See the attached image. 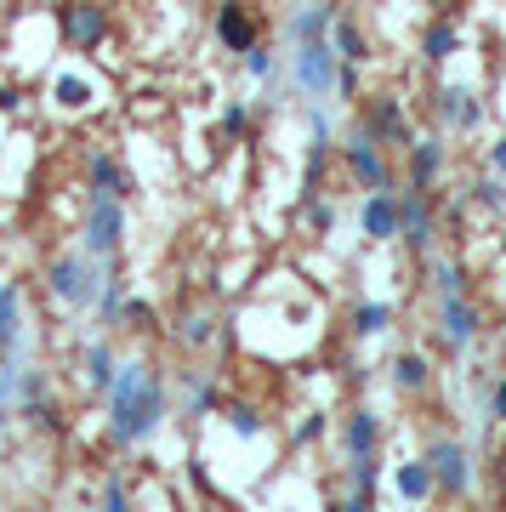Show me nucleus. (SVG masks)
Returning <instances> with one entry per match:
<instances>
[{
	"instance_id": "obj_30",
	"label": "nucleus",
	"mask_w": 506,
	"mask_h": 512,
	"mask_svg": "<svg viewBox=\"0 0 506 512\" xmlns=\"http://www.w3.org/2000/svg\"><path fill=\"white\" fill-rule=\"evenodd\" d=\"M330 40H336V52H342L347 63H364V57H370V40H364V29H359L353 18H336Z\"/></svg>"
},
{
	"instance_id": "obj_29",
	"label": "nucleus",
	"mask_w": 506,
	"mask_h": 512,
	"mask_svg": "<svg viewBox=\"0 0 506 512\" xmlns=\"http://www.w3.org/2000/svg\"><path fill=\"white\" fill-rule=\"evenodd\" d=\"M222 421H228V433H234V439H262V433H268V416H262L256 404H228Z\"/></svg>"
},
{
	"instance_id": "obj_9",
	"label": "nucleus",
	"mask_w": 506,
	"mask_h": 512,
	"mask_svg": "<svg viewBox=\"0 0 506 512\" xmlns=\"http://www.w3.org/2000/svg\"><path fill=\"white\" fill-rule=\"evenodd\" d=\"M478 330H484V319H478V302L472 296H438V342L444 348L467 353L478 342Z\"/></svg>"
},
{
	"instance_id": "obj_20",
	"label": "nucleus",
	"mask_w": 506,
	"mask_h": 512,
	"mask_svg": "<svg viewBox=\"0 0 506 512\" xmlns=\"http://www.w3.org/2000/svg\"><path fill=\"white\" fill-rule=\"evenodd\" d=\"M52 103L63 114H80V109H91V103H97V86H91L80 69H57L52 74Z\"/></svg>"
},
{
	"instance_id": "obj_24",
	"label": "nucleus",
	"mask_w": 506,
	"mask_h": 512,
	"mask_svg": "<svg viewBox=\"0 0 506 512\" xmlns=\"http://www.w3.org/2000/svg\"><path fill=\"white\" fill-rule=\"evenodd\" d=\"M86 171H91V188H103V194H120V200H131V177L120 171V160H114V154H91Z\"/></svg>"
},
{
	"instance_id": "obj_34",
	"label": "nucleus",
	"mask_w": 506,
	"mask_h": 512,
	"mask_svg": "<svg viewBox=\"0 0 506 512\" xmlns=\"http://www.w3.org/2000/svg\"><path fill=\"white\" fill-rule=\"evenodd\" d=\"M302 222H308L313 234H330V228H336V205H330L325 194L313 188V194H308V211H302Z\"/></svg>"
},
{
	"instance_id": "obj_23",
	"label": "nucleus",
	"mask_w": 506,
	"mask_h": 512,
	"mask_svg": "<svg viewBox=\"0 0 506 512\" xmlns=\"http://www.w3.org/2000/svg\"><path fill=\"white\" fill-rule=\"evenodd\" d=\"M427 382H433L427 353H398V359H393V387H398V393H427Z\"/></svg>"
},
{
	"instance_id": "obj_28",
	"label": "nucleus",
	"mask_w": 506,
	"mask_h": 512,
	"mask_svg": "<svg viewBox=\"0 0 506 512\" xmlns=\"http://www.w3.org/2000/svg\"><path fill=\"white\" fill-rule=\"evenodd\" d=\"M347 325H353V336H381L393 325V302H353Z\"/></svg>"
},
{
	"instance_id": "obj_21",
	"label": "nucleus",
	"mask_w": 506,
	"mask_h": 512,
	"mask_svg": "<svg viewBox=\"0 0 506 512\" xmlns=\"http://www.w3.org/2000/svg\"><path fill=\"white\" fill-rule=\"evenodd\" d=\"M381 450V416L376 410H353V416H347V461H359V456H376Z\"/></svg>"
},
{
	"instance_id": "obj_33",
	"label": "nucleus",
	"mask_w": 506,
	"mask_h": 512,
	"mask_svg": "<svg viewBox=\"0 0 506 512\" xmlns=\"http://www.w3.org/2000/svg\"><path fill=\"white\" fill-rule=\"evenodd\" d=\"M23 421H29V427H40V433H52V439H63V433H69V416H63V410H57L52 399H40Z\"/></svg>"
},
{
	"instance_id": "obj_2",
	"label": "nucleus",
	"mask_w": 506,
	"mask_h": 512,
	"mask_svg": "<svg viewBox=\"0 0 506 512\" xmlns=\"http://www.w3.org/2000/svg\"><path fill=\"white\" fill-rule=\"evenodd\" d=\"M109 274H114V262H97L86 245H74V251H63L52 268H46V291H52L69 313H97V302L109 291Z\"/></svg>"
},
{
	"instance_id": "obj_25",
	"label": "nucleus",
	"mask_w": 506,
	"mask_h": 512,
	"mask_svg": "<svg viewBox=\"0 0 506 512\" xmlns=\"http://www.w3.org/2000/svg\"><path fill=\"white\" fill-rule=\"evenodd\" d=\"M40 399H52V376L35 370V365H23L18 370V399H12V416H29Z\"/></svg>"
},
{
	"instance_id": "obj_39",
	"label": "nucleus",
	"mask_w": 506,
	"mask_h": 512,
	"mask_svg": "<svg viewBox=\"0 0 506 512\" xmlns=\"http://www.w3.org/2000/svg\"><path fill=\"white\" fill-rule=\"evenodd\" d=\"M336 103H359V63L342 57V74H336Z\"/></svg>"
},
{
	"instance_id": "obj_1",
	"label": "nucleus",
	"mask_w": 506,
	"mask_h": 512,
	"mask_svg": "<svg viewBox=\"0 0 506 512\" xmlns=\"http://www.w3.org/2000/svg\"><path fill=\"white\" fill-rule=\"evenodd\" d=\"M171 416V393L165 376L148 359H126L109 387V444L114 450H143Z\"/></svg>"
},
{
	"instance_id": "obj_31",
	"label": "nucleus",
	"mask_w": 506,
	"mask_h": 512,
	"mask_svg": "<svg viewBox=\"0 0 506 512\" xmlns=\"http://www.w3.org/2000/svg\"><path fill=\"white\" fill-rule=\"evenodd\" d=\"M177 342L182 348H211V342H217V319H211V313H188V319H182L177 325Z\"/></svg>"
},
{
	"instance_id": "obj_35",
	"label": "nucleus",
	"mask_w": 506,
	"mask_h": 512,
	"mask_svg": "<svg viewBox=\"0 0 506 512\" xmlns=\"http://www.w3.org/2000/svg\"><path fill=\"white\" fill-rule=\"evenodd\" d=\"M154 319H160V313L148 308L143 296H126V319H120V330H154Z\"/></svg>"
},
{
	"instance_id": "obj_45",
	"label": "nucleus",
	"mask_w": 506,
	"mask_h": 512,
	"mask_svg": "<svg viewBox=\"0 0 506 512\" xmlns=\"http://www.w3.org/2000/svg\"><path fill=\"white\" fill-rule=\"evenodd\" d=\"M501 256H506V245H501Z\"/></svg>"
},
{
	"instance_id": "obj_44",
	"label": "nucleus",
	"mask_w": 506,
	"mask_h": 512,
	"mask_svg": "<svg viewBox=\"0 0 506 512\" xmlns=\"http://www.w3.org/2000/svg\"><path fill=\"white\" fill-rule=\"evenodd\" d=\"M0 461H6V450H0Z\"/></svg>"
},
{
	"instance_id": "obj_12",
	"label": "nucleus",
	"mask_w": 506,
	"mask_h": 512,
	"mask_svg": "<svg viewBox=\"0 0 506 512\" xmlns=\"http://www.w3.org/2000/svg\"><path fill=\"white\" fill-rule=\"evenodd\" d=\"M433 120L438 131H478L484 126V103L467 86H438L433 92Z\"/></svg>"
},
{
	"instance_id": "obj_36",
	"label": "nucleus",
	"mask_w": 506,
	"mask_h": 512,
	"mask_svg": "<svg viewBox=\"0 0 506 512\" xmlns=\"http://www.w3.org/2000/svg\"><path fill=\"white\" fill-rule=\"evenodd\" d=\"M245 120H251V114H245V103H239V97H228V103H222L217 131H222V137H245Z\"/></svg>"
},
{
	"instance_id": "obj_37",
	"label": "nucleus",
	"mask_w": 506,
	"mask_h": 512,
	"mask_svg": "<svg viewBox=\"0 0 506 512\" xmlns=\"http://www.w3.org/2000/svg\"><path fill=\"white\" fill-rule=\"evenodd\" d=\"M330 433V416L325 410H308V416L296 421V444H313V439H325Z\"/></svg>"
},
{
	"instance_id": "obj_11",
	"label": "nucleus",
	"mask_w": 506,
	"mask_h": 512,
	"mask_svg": "<svg viewBox=\"0 0 506 512\" xmlns=\"http://www.w3.org/2000/svg\"><path fill=\"white\" fill-rule=\"evenodd\" d=\"M364 126L376 131L387 148H398V154H410V143H416V131H410V109H404V97H393V92H381L376 103H370Z\"/></svg>"
},
{
	"instance_id": "obj_41",
	"label": "nucleus",
	"mask_w": 506,
	"mask_h": 512,
	"mask_svg": "<svg viewBox=\"0 0 506 512\" xmlns=\"http://www.w3.org/2000/svg\"><path fill=\"white\" fill-rule=\"evenodd\" d=\"M0 114H18V92H12V80H0Z\"/></svg>"
},
{
	"instance_id": "obj_3",
	"label": "nucleus",
	"mask_w": 506,
	"mask_h": 512,
	"mask_svg": "<svg viewBox=\"0 0 506 512\" xmlns=\"http://www.w3.org/2000/svg\"><path fill=\"white\" fill-rule=\"evenodd\" d=\"M80 245H86L97 262H114V256H120V245H126V200H120V194L86 188V222H80Z\"/></svg>"
},
{
	"instance_id": "obj_6",
	"label": "nucleus",
	"mask_w": 506,
	"mask_h": 512,
	"mask_svg": "<svg viewBox=\"0 0 506 512\" xmlns=\"http://www.w3.org/2000/svg\"><path fill=\"white\" fill-rule=\"evenodd\" d=\"M342 160H347V171H353V183H359V188H393V171H387V143H381L370 126H359L342 143Z\"/></svg>"
},
{
	"instance_id": "obj_4",
	"label": "nucleus",
	"mask_w": 506,
	"mask_h": 512,
	"mask_svg": "<svg viewBox=\"0 0 506 512\" xmlns=\"http://www.w3.org/2000/svg\"><path fill=\"white\" fill-rule=\"evenodd\" d=\"M336 74H342L336 40H296V52H290V86L296 92L325 103V97H336Z\"/></svg>"
},
{
	"instance_id": "obj_15",
	"label": "nucleus",
	"mask_w": 506,
	"mask_h": 512,
	"mask_svg": "<svg viewBox=\"0 0 506 512\" xmlns=\"http://www.w3.org/2000/svg\"><path fill=\"white\" fill-rule=\"evenodd\" d=\"M393 495L398 501H410V507H421V501H433L438 495V478H433V461H398L393 467Z\"/></svg>"
},
{
	"instance_id": "obj_13",
	"label": "nucleus",
	"mask_w": 506,
	"mask_h": 512,
	"mask_svg": "<svg viewBox=\"0 0 506 512\" xmlns=\"http://www.w3.org/2000/svg\"><path fill=\"white\" fill-rule=\"evenodd\" d=\"M359 234L376 239V245L398 239V194H393V188H364V200H359Z\"/></svg>"
},
{
	"instance_id": "obj_40",
	"label": "nucleus",
	"mask_w": 506,
	"mask_h": 512,
	"mask_svg": "<svg viewBox=\"0 0 506 512\" xmlns=\"http://www.w3.org/2000/svg\"><path fill=\"white\" fill-rule=\"evenodd\" d=\"M489 421H506V376L489 382Z\"/></svg>"
},
{
	"instance_id": "obj_16",
	"label": "nucleus",
	"mask_w": 506,
	"mask_h": 512,
	"mask_svg": "<svg viewBox=\"0 0 506 512\" xmlns=\"http://www.w3.org/2000/svg\"><path fill=\"white\" fill-rule=\"evenodd\" d=\"M217 40H222V52H239V57L256 46V23H251V12H245V0H222Z\"/></svg>"
},
{
	"instance_id": "obj_14",
	"label": "nucleus",
	"mask_w": 506,
	"mask_h": 512,
	"mask_svg": "<svg viewBox=\"0 0 506 512\" xmlns=\"http://www.w3.org/2000/svg\"><path fill=\"white\" fill-rule=\"evenodd\" d=\"M114 376H120V359H114V348L103 342V336H91L86 348H80V382H86V393L109 399Z\"/></svg>"
},
{
	"instance_id": "obj_26",
	"label": "nucleus",
	"mask_w": 506,
	"mask_h": 512,
	"mask_svg": "<svg viewBox=\"0 0 506 512\" xmlns=\"http://www.w3.org/2000/svg\"><path fill=\"white\" fill-rule=\"evenodd\" d=\"M472 274H467V262L461 256H433V291L438 296H467Z\"/></svg>"
},
{
	"instance_id": "obj_8",
	"label": "nucleus",
	"mask_w": 506,
	"mask_h": 512,
	"mask_svg": "<svg viewBox=\"0 0 506 512\" xmlns=\"http://www.w3.org/2000/svg\"><path fill=\"white\" fill-rule=\"evenodd\" d=\"M57 23H63V40L74 52H97L109 40V6H97V0H63Z\"/></svg>"
},
{
	"instance_id": "obj_43",
	"label": "nucleus",
	"mask_w": 506,
	"mask_h": 512,
	"mask_svg": "<svg viewBox=\"0 0 506 512\" xmlns=\"http://www.w3.org/2000/svg\"><path fill=\"white\" fill-rule=\"evenodd\" d=\"M188 478H194V490H211V473H205L199 461H188Z\"/></svg>"
},
{
	"instance_id": "obj_42",
	"label": "nucleus",
	"mask_w": 506,
	"mask_h": 512,
	"mask_svg": "<svg viewBox=\"0 0 506 512\" xmlns=\"http://www.w3.org/2000/svg\"><path fill=\"white\" fill-rule=\"evenodd\" d=\"M489 171H501V177H506V137H501V143H489Z\"/></svg>"
},
{
	"instance_id": "obj_27",
	"label": "nucleus",
	"mask_w": 506,
	"mask_h": 512,
	"mask_svg": "<svg viewBox=\"0 0 506 512\" xmlns=\"http://www.w3.org/2000/svg\"><path fill=\"white\" fill-rule=\"evenodd\" d=\"M472 205L478 211H489V217H506V177L501 171H484V177H472Z\"/></svg>"
},
{
	"instance_id": "obj_7",
	"label": "nucleus",
	"mask_w": 506,
	"mask_h": 512,
	"mask_svg": "<svg viewBox=\"0 0 506 512\" xmlns=\"http://www.w3.org/2000/svg\"><path fill=\"white\" fill-rule=\"evenodd\" d=\"M398 239L416 256H433V245H438L433 194H421V188H404V194H398Z\"/></svg>"
},
{
	"instance_id": "obj_10",
	"label": "nucleus",
	"mask_w": 506,
	"mask_h": 512,
	"mask_svg": "<svg viewBox=\"0 0 506 512\" xmlns=\"http://www.w3.org/2000/svg\"><path fill=\"white\" fill-rule=\"evenodd\" d=\"M404 160H410V188L433 194V188L444 183V171H450V143H444V131H427V137H416Z\"/></svg>"
},
{
	"instance_id": "obj_19",
	"label": "nucleus",
	"mask_w": 506,
	"mask_h": 512,
	"mask_svg": "<svg viewBox=\"0 0 506 512\" xmlns=\"http://www.w3.org/2000/svg\"><path fill=\"white\" fill-rule=\"evenodd\" d=\"M217 404H222V382L217 376H182V416L188 421H205V416H217Z\"/></svg>"
},
{
	"instance_id": "obj_5",
	"label": "nucleus",
	"mask_w": 506,
	"mask_h": 512,
	"mask_svg": "<svg viewBox=\"0 0 506 512\" xmlns=\"http://www.w3.org/2000/svg\"><path fill=\"white\" fill-rule=\"evenodd\" d=\"M427 461H433V478H438V495H455L467 501L478 473H472V450L461 439H433L427 444Z\"/></svg>"
},
{
	"instance_id": "obj_22",
	"label": "nucleus",
	"mask_w": 506,
	"mask_h": 512,
	"mask_svg": "<svg viewBox=\"0 0 506 512\" xmlns=\"http://www.w3.org/2000/svg\"><path fill=\"white\" fill-rule=\"evenodd\" d=\"M455 52H461V29H455L450 18L427 23V35H421V57H427V63H450Z\"/></svg>"
},
{
	"instance_id": "obj_17",
	"label": "nucleus",
	"mask_w": 506,
	"mask_h": 512,
	"mask_svg": "<svg viewBox=\"0 0 506 512\" xmlns=\"http://www.w3.org/2000/svg\"><path fill=\"white\" fill-rule=\"evenodd\" d=\"M18 348H23V285L0 279V353L18 359Z\"/></svg>"
},
{
	"instance_id": "obj_32",
	"label": "nucleus",
	"mask_w": 506,
	"mask_h": 512,
	"mask_svg": "<svg viewBox=\"0 0 506 512\" xmlns=\"http://www.w3.org/2000/svg\"><path fill=\"white\" fill-rule=\"evenodd\" d=\"M245 74H251L256 86H273V80H279V57H273L268 46H262V40H256L251 52H245Z\"/></svg>"
},
{
	"instance_id": "obj_38",
	"label": "nucleus",
	"mask_w": 506,
	"mask_h": 512,
	"mask_svg": "<svg viewBox=\"0 0 506 512\" xmlns=\"http://www.w3.org/2000/svg\"><path fill=\"white\" fill-rule=\"evenodd\" d=\"M126 501H131L126 473H109V478H103V507H109V512H126Z\"/></svg>"
},
{
	"instance_id": "obj_18",
	"label": "nucleus",
	"mask_w": 506,
	"mask_h": 512,
	"mask_svg": "<svg viewBox=\"0 0 506 512\" xmlns=\"http://www.w3.org/2000/svg\"><path fill=\"white\" fill-rule=\"evenodd\" d=\"M336 0H308V6H296L290 12V40H330V29H336Z\"/></svg>"
}]
</instances>
